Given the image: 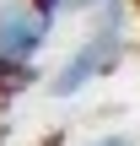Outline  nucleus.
<instances>
[{
	"label": "nucleus",
	"mask_w": 140,
	"mask_h": 146,
	"mask_svg": "<svg viewBox=\"0 0 140 146\" xmlns=\"http://www.w3.org/2000/svg\"><path fill=\"white\" fill-rule=\"evenodd\" d=\"M135 5H140V0H135Z\"/></svg>",
	"instance_id": "obj_7"
},
{
	"label": "nucleus",
	"mask_w": 140,
	"mask_h": 146,
	"mask_svg": "<svg viewBox=\"0 0 140 146\" xmlns=\"http://www.w3.org/2000/svg\"><path fill=\"white\" fill-rule=\"evenodd\" d=\"M32 11H43V16H49V22H54V16H59V11H65V0H32Z\"/></svg>",
	"instance_id": "obj_4"
},
{
	"label": "nucleus",
	"mask_w": 140,
	"mask_h": 146,
	"mask_svg": "<svg viewBox=\"0 0 140 146\" xmlns=\"http://www.w3.org/2000/svg\"><path fill=\"white\" fill-rule=\"evenodd\" d=\"M65 5H76V11H103V5H113V0H65Z\"/></svg>",
	"instance_id": "obj_6"
},
{
	"label": "nucleus",
	"mask_w": 140,
	"mask_h": 146,
	"mask_svg": "<svg viewBox=\"0 0 140 146\" xmlns=\"http://www.w3.org/2000/svg\"><path fill=\"white\" fill-rule=\"evenodd\" d=\"M86 146H135L129 135H97V141H86Z\"/></svg>",
	"instance_id": "obj_5"
},
{
	"label": "nucleus",
	"mask_w": 140,
	"mask_h": 146,
	"mask_svg": "<svg viewBox=\"0 0 140 146\" xmlns=\"http://www.w3.org/2000/svg\"><path fill=\"white\" fill-rule=\"evenodd\" d=\"M119 54H124V22H119V0H113V5L97 11L92 33L76 43V54L54 70L49 92H54V98H76V92H86L92 81H103V76L119 65Z\"/></svg>",
	"instance_id": "obj_1"
},
{
	"label": "nucleus",
	"mask_w": 140,
	"mask_h": 146,
	"mask_svg": "<svg viewBox=\"0 0 140 146\" xmlns=\"http://www.w3.org/2000/svg\"><path fill=\"white\" fill-rule=\"evenodd\" d=\"M49 16L32 11V0H0V60H22L32 65L43 38H49Z\"/></svg>",
	"instance_id": "obj_2"
},
{
	"label": "nucleus",
	"mask_w": 140,
	"mask_h": 146,
	"mask_svg": "<svg viewBox=\"0 0 140 146\" xmlns=\"http://www.w3.org/2000/svg\"><path fill=\"white\" fill-rule=\"evenodd\" d=\"M27 81H32V65H22V60H0V98H16Z\"/></svg>",
	"instance_id": "obj_3"
}]
</instances>
